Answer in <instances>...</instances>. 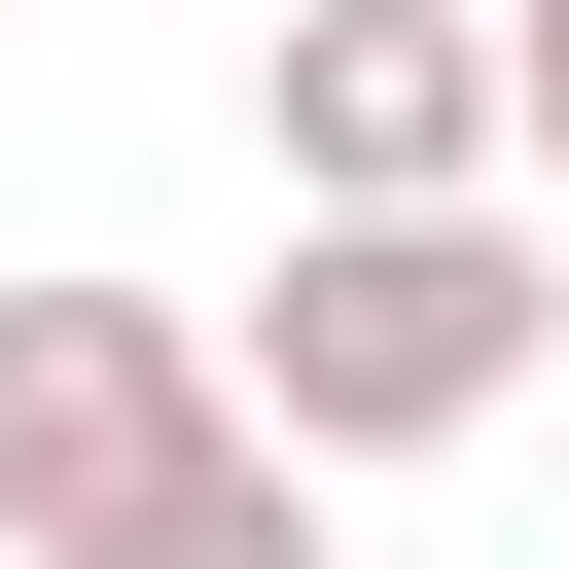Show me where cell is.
I'll return each mask as SVG.
<instances>
[{"label": "cell", "mask_w": 569, "mask_h": 569, "mask_svg": "<svg viewBox=\"0 0 569 569\" xmlns=\"http://www.w3.org/2000/svg\"><path fill=\"white\" fill-rule=\"evenodd\" d=\"M533 356H569V213H498V178H356V213H284V284L213 320V391H249L284 462H462Z\"/></svg>", "instance_id": "6da1fadb"}, {"label": "cell", "mask_w": 569, "mask_h": 569, "mask_svg": "<svg viewBox=\"0 0 569 569\" xmlns=\"http://www.w3.org/2000/svg\"><path fill=\"white\" fill-rule=\"evenodd\" d=\"M498 71H569V0H498Z\"/></svg>", "instance_id": "8992f818"}, {"label": "cell", "mask_w": 569, "mask_h": 569, "mask_svg": "<svg viewBox=\"0 0 569 569\" xmlns=\"http://www.w3.org/2000/svg\"><path fill=\"white\" fill-rule=\"evenodd\" d=\"M213 427H249V391H213L178 284H0V569H107Z\"/></svg>", "instance_id": "7a4b0ae2"}, {"label": "cell", "mask_w": 569, "mask_h": 569, "mask_svg": "<svg viewBox=\"0 0 569 569\" xmlns=\"http://www.w3.org/2000/svg\"><path fill=\"white\" fill-rule=\"evenodd\" d=\"M107 569H320V462H284V427H213V462H178Z\"/></svg>", "instance_id": "277c9868"}, {"label": "cell", "mask_w": 569, "mask_h": 569, "mask_svg": "<svg viewBox=\"0 0 569 569\" xmlns=\"http://www.w3.org/2000/svg\"><path fill=\"white\" fill-rule=\"evenodd\" d=\"M249 142H284V213L498 178V0H284V36H249Z\"/></svg>", "instance_id": "3957f363"}, {"label": "cell", "mask_w": 569, "mask_h": 569, "mask_svg": "<svg viewBox=\"0 0 569 569\" xmlns=\"http://www.w3.org/2000/svg\"><path fill=\"white\" fill-rule=\"evenodd\" d=\"M498 178H533V213H569V71H498Z\"/></svg>", "instance_id": "5b68a950"}]
</instances>
